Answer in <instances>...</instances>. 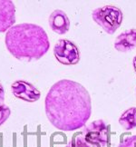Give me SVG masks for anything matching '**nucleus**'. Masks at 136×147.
<instances>
[{
  "instance_id": "nucleus-1",
  "label": "nucleus",
  "mask_w": 136,
  "mask_h": 147,
  "mask_svg": "<svg viewBox=\"0 0 136 147\" xmlns=\"http://www.w3.org/2000/svg\"><path fill=\"white\" fill-rule=\"evenodd\" d=\"M45 114L54 127L64 132L86 125L92 114V100L86 87L69 79L51 86L44 99Z\"/></svg>"
},
{
  "instance_id": "nucleus-2",
  "label": "nucleus",
  "mask_w": 136,
  "mask_h": 147,
  "mask_svg": "<svg viewBox=\"0 0 136 147\" xmlns=\"http://www.w3.org/2000/svg\"><path fill=\"white\" fill-rule=\"evenodd\" d=\"M8 52L20 61L32 62L42 58L48 52L50 42L44 28L35 24L13 26L5 34Z\"/></svg>"
},
{
  "instance_id": "nucleus-3",
  "label": "nucleus",
  "mask_w": 136,
  "mask_h": 147,
  "mask_svg": "<svg viewBox=\"0 0 136 147\" xmlns=\"http://www.w3.org/2000/svg\"><path fill=\"white\" fill-rule=\"evenodd\" d=\"M92 18L107 34L112 35L122 25L123 12L117 7L107 5L95 8L92 12Z\"/></svg>"
},
{
  "instance_id": "nucleus-4",
  "label": "nucleus",
  "mask_w": 136,
  "mask_h": 147,
  "mask_svg": "<svg viewBox=\"0 0 136 147\" xmlns=\"http://www.w3.org/2000/svg\"><path fill=\"white\" fill-rule=\"evenodd\" d=\"M91 147H104L109 142V126L104 120H96L86 127L83 134Z\"/></svg>"
},
{
  "instance_id": "nucleus-5",
  "label": "nucleus",
  "mask_w": 136,
  "mask_h": 147,
  "mask_svg": "<svg viewBox=\"0 0 136 147\" xmlns=\"http://www.w3.org/2000/svg\"><path fill=\"white\" fill-rule=\"evenodd\" d=\"M54 55L59 63L70 65H76L80 60V52L76 45L67 39H60L54 47Z\"/></svg>"
},
{
  "instance_id": "nucleus-6",
  "label": "nucleus",
  "mask_w": 136,
  "mask_h": 147,
  "mask_svg": "<svg viewBox=\"0 0 136 147\" xmlns=\"http://www.w3.org/2000/svg\"><path fill=\"white\" fill-rule=\"evenodd\" d=\"M11 91L16 98L33 103L41 96L40 91L32 84L24 80H16L11 86Z\"/></svg>"
},
{
  "instance_id": "nucleus-7",
  "label": "nucleus",
  "mask_w": 136,
  "mask_h": 147,
  "mask_svg": "<svg viewBox=\"0 0 136 147\" xmlns=\"http://www.w3.org/2000/svg\"><path fill=\"white\" fill-rule=\"evenodd\" d=\"M15 23V7L11 0H0V33L8 31Z\"/></svg>"
},
{
  "instance_id": "nucleus-8",
  "label": "nucleus",
  "mask_w": 136,
  "mask_h": 147,
  "mask_svg": "<svg viewBox=\"0 0 136 147\" xmlns=\"http://www.w3.org/2000/svg\"><path fill=\"white\" fill-rule=\"evenodd\" d=\"M49 26L54 32L59 35H65L70 28V20L67 15L60 9H56L49 16Z\"/></svg>"
},
{
  "instance_id": "nucleus-9",
  "label": "nucleus",
  "mask_w": 136,
  "mask_h": 147,
  "mask_svg": "<svg viewBox=\"0 0 136 147\" xmlns=\"http://www.w3.org/2000/svg\"><path fill=\"white\" fill-rule=\"evenodd\" d=\"M114 47L122 53H127L136 47V29L132 28L120 34L114 41Z\"/></svg>"
},
{
  "instance_id": "nucleus-10",
  "label": "nucleus",
  "mask_w": 136,
  "mask_h": 147,
  "mask_svg": "<svg viewBox=\"0 0 136 147\" xmlns=\"http://www.w3.org/2000/svg\"><path fill=\"white\" fill-rule=\"evenodd\" d=\"M119 123L122 127L130 131L136 127V107H131L124 111L119 118Z\"/></svg>"
},
{
  "instance_id": "nucleus-11",
  "label": "nucleus",
  "mask_w": 136,
  "mask_h": 147,
  "mask_svg": "<svg viewBox=\"0 0 136 147\" xmlns=\"http://www.w3.org/2000/svg\"><path fill=\"white\" fill-rule=\"evenodd\" d=\"M66 147H91L84 140L83 134L80 135H76V136L73 137L68 144L66 145Z\"/></svg>"
},
{
  "instance_id": "nucleus-12",
  "label": "nucleus",
  "mask_w": 136,
  "mask_h": 147,
  "mask_svg": "<svg viewBox=\"0 0 136 147\" xmlns=\"http://www.w3.org/2000/svg\"><path fill=\"white\" fill-rule=\"evenodd\" d=\"M11 115V109L7 105H3L0 106V126L7 121Z\"/></svg>"
},
{
  "instance_id": "nucleus-13",
  "label": "nucleus",
  "mask_w": 136,
  "mask_h": 147,
  "mask_svg": "<svg viewBox=\"0 0 136 147\" xmlns=\"http://www.w3.org/2000/svg\"><path fill=\"white\" fill-rule=\"evenodd\" d=\"M118 147H136V135L124 137Z\"/></svg>"
},
{
  "instance_id": "nucleus-14",
  "label": "nucleus",
  "mask_w": 136,
  "mask_h": 147,
  "mask_svg": "<svg viewBox=\"0 0 136 147\" xmlns=\"http://www.w3.org/2000/svg\"><path fill=\"white\" fill-rule=\"evenodd\" d=\"M5 102V90L1 84H0V106L4 105Z\"/></svg>"
},
{
  "instance_id": "nucleus-15",
  "label": "nucleus",
  "mask_w": 136,
  "mask_h": 147,
  "mask_svg": "<svg viewBox=\"0 0 136 147\" xmlns=\"http://www.w3.org/2000/svg\"><path fill=\"white\" fill-rule=\"evenodd\" d=\"M133 69L136 73V55L133 57Z\"/></svg>"
}]
</instances>
